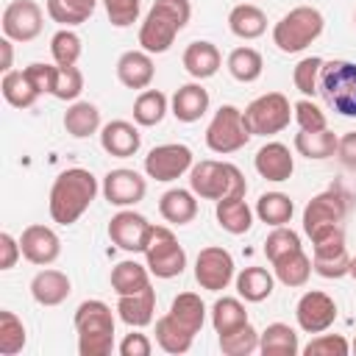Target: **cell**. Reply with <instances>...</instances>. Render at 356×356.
<instances>
[{
	"label": "cell",
	"mask_w": 356,
	"mask_h": 356,
	"mask_svg": "<svg viewBox=\"0 0 356 356\" xmlns=\"http://www.w3.org/2000/svg\"><path fill=\"white\" fill-rule=\"evenodd\" d=\"M300 248H303V245H300V236H298L292 228H286V225H275V228L267 234V239H264V256L270 259V264H273L275 259L292 253V250H300Z\"/></svg>",
	"instance_id": "cell-47"
},
{
	"label": "cell",
	"mask_w": 356,
	"mask_h": 356,
	"mask_svg": "<svg viewBox=\"0 0 356 356\" xmlns=\"http://www.w3.org/2000/svg\"><path fill=\"white\" fill-rule=\"evenodd\" d=\"M250 136L253 134L248 131L245 114L236 106H220L206 128V145L211 153H220V156L242 150L250 142Z\"/></svg>",
	"instance_id": "cell-9"
},
{
	"label": "cell",
	"mask_w": 356,
	"mask_h": 356,
	"mask_svg": "<svg viewBox=\"0 0 356 356\" xmlns=\"http://www.w3.org/2000/svg\"><path fill=\"white\" fill-rule=\"evenodd\" d=\"M78 353L81 356H108L114 350V314L103 300H83L75 309Z\"/></svg>",
	"instance_id": "cell-5"
},
{
	"label": "cell",
	"mask_w": 356,
	"mask_h": 356,
	"mask_svg": "<svg viewBox=\"0 0 356 356\" xmlns=\"http://www.w3.org/2000/svg\"><path fill=\"white\" fill-rule=\"evenodd\" d=\"M306 356H348L350 345L342 334H317L314 339H309V345L303 348Z\"/></svg>",
	"instance_id": "cell-48"
},
{
	"label": "cell",
	"mask_w": 356,
	"mask_h": 356,
	"mask_svg": "<svg viewBox=\"0 0 356 356\" xmlns=\"http://www.w3.org/2000/svg\"><path fill=\"white\" fill-rule=\"evenodd\" d=\"M25 342H28V331L22 320L11 309H0V353L14 356L25 348Z\"/></svg>",
	"instance_id": "cell-42"
},
{
	"label": "cell",
	"mask_w": 356,
	"mask_h": 356,
	"mask_svg": "<svg viewBox=\"0 0 356 356\" xmlns=\"http://www.w3.org/2000/svg\"><path fill=\"white\" fill-rule=\"evenodd\" d=\"M0 25H3V36H8L11 42H33L42 33L44 14L36 0H11L3 8Z\"/></svg>",
	"instance_id": "cell-14"
},
{
	"label": "cell",
	"mask_w": 356,
	"mask_h": 356,
	"mask_svg": "<svg viewBox=\"0 0 356 356\" xmlns=\"http://www.w3.org/2000/svg\"><path fill=\"white\" fill-rule=\"evenodd\" d=\"M337 145H339V139H337L334 131H328V128L295 134V150H298L300 156H306V159H314V161H323V159L337 156Z\"/></svg>",
	"instance_id": "cell-36"
},
{
	"label": "cell",
	"mask_w": 356,
	"mask_h": 356,
	"mask_svg": "<svg viewBox=\"0 0 356 356\" xmlns=\"http://www.w3.org/2000/svg\"><path fill=\"white\" fill-rule=\"evenodd\" d=\"M145 264L156 278H175L186 267V250L167 225H153L145 242Z\"/></svg>",
	"instance_id": "cell-8"
},
{
	"label": "cell",
	"mask_w": 356,
	"mask_h": 356,
	"mask_svg": "<svg viewBox=\"0 0 356 356\" xmlns=\"http://www.w3.org/2000/svg\"><path fill=\"white\" fill-rule=\"evenodd\" d=\"M295 320H298L300 331H306V334H323L337 320V303H334V298L328 292L309 289V292L300 295V300L295 306Z\"/></svg>",
	"instance_id": "cell-16"
},
{
	"label": "cell",
	"mask_w": 356,
	"mask_h": 356,
	"mask_svg": "<svg viewBox=\"0 0 356 356\" xmlns=\"http://www.w3.org/2000/svg\"><path fill=\"white\" fill-rule=\"evenodd\" d=\"M81 92H83V72L78 67H58L56 64L50 95L58 100H78Z\"/></svg>",
	"instance_id": "cell-46"
},
{
	"label": "cell",
	"mask_w": 356,
	"mask_h": 356,
	"mask_svg": "<svg viewBox=\"0 0 356 356\" xmlns=\"http://www.w3.org/2000/svg\"><path fill=\"white\" fill-rule=\"evenodd\" d=\"M217 339H220V350H222L225 356H250V353L259 350V331H256L250 323H245V325L236 328V331L220 334Z\"/></svg>",
	"instance_id": "cell-44"
},
{
	"label": "cell",
	"mask_w": 356,
	"mask_h": 356,
	"mask_svg": "<svg viewBox=\"0 0 356 356\" xmlns=\"http://www.w3.org/2000/svg\"><path fill=\"white\" fill-rule=\"evenodd\" d=\"M292 211H295V203L289 195L284 192H264L259 200H256V217L267 225H286L292 220Z\"/></svg>",
	"instance_id": "cell-40"
},
{
	"label": "cell",
	"mask_w": 356,
	"mask_h": 356,
	"mask_svg": "<svg viewBox=\"0 0 356 356\" xmlns=\"http://www.w3.org/2000/svg\"><path fill=\"white\" fill-rule=\"evenodd\" d=\"M97 0H47V17L61 28H75L95 14Z\"/></svg>",
	"instance_id": "cell-38"
},
{
	"label": "cell",
	"mask_w": 356,
	"mask_h": 356,
	"mask_svg": "<svg viewBox=\"0 0 356 356\" xmlns=\"http://www.w3.org/2000/svg\"><path fill=\"white\" fill-rule=\"evenodd\" d=\"M156 67L147 50H125L117 58V78L128 89H147L153 83Z\"/></svg>",
	"instance_id": "cell-22"
},
{
	"label": "cell",
	"mask_w": 356,
	"mask_h": 356,
	"mask_svg": "<svg viewBox=\"0 0 356 356\" xmlns=\"http://www.w3.org/2000/svg\"><path fill=\"white\" fill-rule=\"evenodd\" d=\"M145 286H150V270L147 264H139L134 259H125L120 264L111 267V289L120 295H134L142 292Z\"/></svg>",
	"instance_id": "cell-32"
},
{
	"label": "cell",
	"mask_w": 356,
	"mask_h": 356,
	"mask_svg": "<svg viewBox=\"0 0 356 356\" xmlns=\"http://www.w3.org/2000/svg\"><path fill=\"white\" fill-rule=\"evenodd\" d=\"M323 58L320 56H306L295 64L292 70V81H295V89L303 95V97H314L317 95V86H320V72H323Z\"/></svg>",
	"instance_id": "cell-45"
},
{
	"label": "cell",
	"mask_w": 356,
	"mask_h": 356,
	"mask_svg": "<svg viewBox=\"0 0 356 356\" xmlns=\"http://www.w3.org/2000/svg\"><path fill=\"white\" fill-rule=\"evenodd\" d=\"M353 22H356V11H353Z\"/></svg>",
	"instance_id": "cell-58"
},
{
	"label": "cell",
	"mask_w": 356,
	"mask_h": 356,
	"mask_svg": "<svg viewBox=\"0 0 356 356\" xmlns=\"http://www.w3.org/2000/svg\"><path fill=\"white\" fill-rule=\"evenodd\" d=\"M206 323V303L195 292H181L172 298L170 312L156 320V342L164 353H186Z\"/></svg>",
	"instance_id": "cell-1"
},
{
	"label": "cell",
	"mask_w": 356,
	"mask_h": 356,
	"mask_svg": "<svg viewBox=\"0 0 356 356\" xmlns=\"http://www.w3.org/2000/svg\"><path fill=\"white\" fill-rule=\"evenodd\" d=\"M150 228H153V222H147L145 214L131 211V209H122V211H117L108 220V239L117 248L128 250V253H142Z\"/></svg>",
	"instance_id": "cell-17"
},
{
	"label": "cell",
	"mask_w": 356,
	"mask_h": 356,
	"mask_svg": "<svg viewBox=\"0 0 356 356\" xmlns=\"http://www.w3.org/2000/svg\"><path fill=\"white\" fill-rule=\"evenodd\" d=\"M64 131L75 139H86L100 131V108L89 100H75L64 111Z\"/></svg>",
	"instance_id": "cell-31"
},
{
	"label": "cell",
	"mask_w": 356,
	"mask_h": 356,
	"mask_svg": "<svg viewBox=\"0 0 356 356\" xmlns=\"http://www.w3.org/2000/svg\"><path fill=\"white\" fill-rule=\"evenodd\" d=\"M228 72L231 78H236L239 83H253L261 78V70H264V58L256 47H234L228 53Z\"/></svg>",
	"instance_id": "cell-37"
},
{
	"label": "cell",
	"mask_w": 356,
	"mask_h": 356,
	"mask_svg": "<svg viewBox=\"0 0 356 356\" xmlns=\"http://www.w3.org/2000/svg\"><path fill=\"white\" fill-rule=\"evenodd\" d=\"M245 323H250V320H248V312H245L239 298H217L214 300V306H211V325H214L217 337L228 334V331H236Z\"/></svg>",
	"instance_id": "cell-41"
},
{
	"label": "cell",
	"mask_w": 356,
	"mask_h": 356,
	"mask_svg": "<svg viewBox=\"0 0 356 356\" xmlns=\"http://www.w3.org/2000/svg\"><path fill=\"white\" fill-rule=\"evenodd\" d=\"M0 92H3L6 103L14 106V108H31L39 100V89L31 83V78L25 75V70H8V72H3Z\"/></svg>",
	"instance_id": "cell-33"
},
{
	"label": "cell",
	"mask_w": 356,
	"mask_h": 356,
	"mask_svg": "<svg viewBox=\"0 0 356 356\" xmlns=\"http://www.w3.org/2000/svg\"><path fill=\"white\" fill-rule=\"evenodd\" d=\"M348 275H350V278H353V281H356V256H353V259H350V273H348Z\"/></svg>",
	"instance_id": "cell-56"
},
{
	"label": "cell",
	"mask_w": 356,
	"mask_h": 356,
	"mask_svg": "<svg viewBox=\"0 0 356 356\" xmlns=\"http://www.w3.org/2000/svg\"><path fill=\"white\" fill-rule=\"evenodd\" d=\"M153 314H156V289L153 286H145L142 292H134V295H120V300H117V317L131 328L150 325Z\"/></svg>",
	"instance_id": "cell-24"
},
{
	"label": "cell",
	"mask_w": 356,
	"mask_h": 356,
	"mask_svg": "<svg viewBox=\"0 0 356 356\" xmlns=\"http://www.w3.org/2000/svg\"><path fill=\"white\" fill-rule=\"evenodd\" d=\"M159 214L172 225H186L197 217V195L192 189H167L159 197Z\"/></svg>",
	"instance_id": "cell-27"
},
{
	"label": "cell",
	"mask_w": 356,
	"mask_h": 356,
	"mask_svg": "<svg viewBox=\"0 0 356 356\" xmlns=\"http://www.w3.org/2000/svg\"><path fill=\"white\" fill-rule=\"evenodd\" d=\"M317 95H323L325 106L342 117H356V64L345 58H334L323 64Z\"/></svg>",
	"instance_id": "cell-7"
},
{
	"label": "cell",
	"mask_w": 356,
	"mask_h": 356,
	"mask_svg": "<svg viewBox=\"0 0 356 356\" xmlns=\"http://www.w3.org/2000/svg\"><path fill=\"white\" fill-rule=\"evenodd\" d=\"M253 167H256V172H259L261 178L281 184V181H289V178H292V172H295V159H292V153H289V147H286L284 142H267V145H261V147L256 150Z\"/></svg>",
	"instance_id": "cell-20"
},
{
	"label": "cell",
	"mask_w": 356,
	"mask_h": 356,
	"mask_svg": "<svg viewBox=\"0 0 356 356\" xmlns=\"http://www.w3.org/2000/svg\"><path fill=\"white\" fill-rule=\"evenodd\" d=\"M192 17V6L189 0H156L150 6V11L142 19L139 28V44L142 50L153 53H167L175 42V36L186 28Z\"/></svg>",
	"instance_id": "cell-3"
},
{
	"label": "cell",
	"mask_w": 356,
	"mask_h": 356,
	"mask_svg": "<svg viewBox=\"0 0 356 356\" xmlns=\"http://www.w3.org/2000/svg\"><path fill=\"white\" fill-rule=\"evenodd\" d=\"M214 214H217L220 228L234 234V236L248 234L250 225H253V209L245 203V197H222V200H217Z\"/></svg>",
	"instance_id": "cell-28"
},
{
	"label": "cell",
	"mask_w": 356,
	"mask_h": 356,
	"mask_svg": "<svg viewBox=\"0 0 356 356\" xmlns=\"http://www.w3.org/2000/svg\"><path fill=\"white\" fill-rule=\"evenodd\" d=\"M242 114H245L248 131L253 136H273V134H281L289 125L292 103L281 92H267V95H259L256 100H250Z\"/></svg>",
	"instance_id": "cell-10"
},
{
	"label": "cell",
	"mask_w": 356,
	"mask_h": 356,
	"mask_svg": "<svg viewBox=\"0 0 356 356\" xmlns=\"http://www.w3.org/2000/svg\"><path fill=\"white\" fill-rule=\"evenodd\" d=\"M170 111L178 122H197L209 111V92L200 83H184L172 95Z\"/></svg>",
	"instance_id": "cell-26"
},
{
	"label": "cell",
	"mask_w": 356,
	"mask_h": 356,
	"mask_svg": "<svg viewBox=\"0 0 356 356\" xmlns=\"http://www.w3.org/2000/svg\"><path fill=\"white\" fill-rule=\"evenodd\" d=\"M97 189H100L97 178L83 167H70L58 172V178L50 186V200H47V211L53 222L58 225L78 222L83 211L92 206V200L97 197Z\"/></svg>",
	"instance_id": "cell-2"
},
{
	"label": "cell",
	"mask_w": 356,
	"mask_h": 356,
	"mask_svg": "<svg viewBox=\"0 0 356 356\" xmlns=\"http://www.w3.org/2000/svg\"><path fill=\"white\" fill-rule=\"evenodd\" d=\"M117 350H120L122 356H150V353H153V342L147 339V334L131 331V334H125V339L120 342Z\"/></svg>",
	"instance_id": "cell-52"
},
{
	"label": "cell",
	"mask_w": 356,
	"mask_h": 356,
	"mask_svg": "<svg viewBox=\"0 0 356 356\" xmlns=\"http://www.w3.org/2000/svg\"><path fill=\"white\" fill-rule=\"evenodd\" d=\"M353 350H356V339H353Z\"/></svg>",
	"instance_id": "cell-57"
},
{
	"label": "cell",
	"mask_w": 356,
	"mask_h": 356,
	"mask_svg": "<svg viewBox=\"0 0 356 356\" xmlns=\"http://www.w3.org/2000/svg\"><path fill=\"white\" fill-rule=\"evenodd\" d=\"M19 248H22V256L36 264V267H47L53 264L58 256H61V239L58 234L50 228V225H28L19 236Z\"/></svg>",
	"instance_id": "cell-19"
},
{
	"label": "cell",
	"mask_w": 356,
	"mask_h": 356,
	"mask_svg": "<svg viewBox=\"0 0 356 356\" xmlns=\"http://www.w3.org/2000/svg\"><path fill=\"white\" fill-rule=\"evenodd\" d=\"M273 286H275V275L264 267H245L239 275H236V292L239 298H245L248 303H261L273 295Z\"/></svg>",
	"instance_id": "cell-34"
},
{
	"label": "cell",
	"mask_w": 356,
	"mask_h": 356,
	"mask_svg": "<svg viewBox=\"0 0 356 356\" xmlns=\"http://www.w3.org/2000/svg\"><path fill=\"white\" fill-rule=\"evenodd\" d=\"M145 192H147V181L136 170L117 167V170H108L103 178V197L111 206H120V209L136 206V203H142Z\"/></svg>",
	"instance_id": "cell-18"
},
{
	"label": "cell",
	"mask_w": 356,
	"mask_h": 356,
	"mask_svg": "<svg viewBox=\"0 0 356 356\" xmlns=\"http://www.w3.org/2000/svg\"><path fill=\"white\" fill-rule=\"evenodd\" d=\"M273 273L284 286H303L309 281V275L314 273V267H312V259L306 256V250L300 248V250H292V253L275 259Z\"/></svg>",
	"instance_id": "cell-35"
},
{
	"label": "cell",
	"mask_w": 356,
	"mask_h": 356,
	"mask_svg": "<svg viewBox=\"0 0 356 356\" xmlns=\"http://www.w3.org/2000/svg\"><path fill=\"white\" fill-rule=\"evenodd\" d=\"M81 50H83L81 36L75 31H70V28L56 31L53 39H50V56H53V61L58 67H75L78 58H81Z\"/></svg>",
	"instance_id": "cell-43"
},
{
	"label": "cell",
	"mask_w": 356,
	"mask_h": 356,
	"mask_svg": "<svg viewBox=\"0 0 356 356\" xmlns=\"http://www.w3.org/2000/svg\"><path fill=\"white\" fill-rule=\"evenodd\" d=\"M323 14L314 6H298L273 25V44L281 53H300L323 33Z\"/></svg>",
	"instance_id": "cell-6"
},
{
	"label": "cell",
	"mask_w": 356,
	"mask_h": 356,
	"mask_svg": "<svg viewBox=\"0 0 356 356\" xmlns=\"http://www.w3.org/2000/svg\"><path fill=\"white\" fill-rule=\"evenodd\" d=\"M337 156L345 167L356 170V131H348L345 136H339V145H337Z\"/></svg>",
	"instance_id": "cell-54"
},
{
	"label": "cell",
	"mask_w": 356,
	"mask_h": 356,
	"mask_svg": "<svg viewBox=\"0 0 356 356\" xmlns=\"http://www.w3.org/2000/svg\"><path fill=\"white\" fill-rule=\"evenodd\" d=\"M312 267L323 278H342L350 273V256L345 248V228L331 225L312 236Z\"/></svg>",
	"instance_id": "cell-11"
},
{
	"label": "cell",
	"mask_w": 356,
	"mask_h": 356,
	"mask_svg": "<svg viewBox=\"0 0 356 356\" xmlns=\"http://www.w3.org/2000/svg\"><path fill=\"white\" fill-rule=\"evenodd\" d=\"M11 44H14V42H11L8 36L0 39V50H3V64H0V70H3V72H8V70H11V61H14V50H11Z\"/></svg>",
	"instance_id": "cell-55"
},
{
	"label": "cell",
	"mask_w": 356,
	"mask_h": 356,
	"mask_svg": "<svg viewBox=\"0 0 356 356\" xmlns=\"http://www.w3.org/2000/svg\"><path fill=\"white\" fill-rule=\"evenodd\" d=\"M70 292H72V284H70L67 273L53 270V267L39 270L31 281V298L39 306H58L70 298Z\"/></svg>",
	"instance_id": "cell-23"
},
{
	"label": "cell",
	"mask_w": 356,
	"mask_h": 356,
	"mask_svg": "<svg viewBox=\"0 0 356 356\" xmlns=\"http://www.w3.org/2000/svg\"><path fill=\"white\" fill-rule=\"evenodd\" d=\"M195 164V156L186 145L181 142H167V145H159L153 147L147 156H145V172L147 178L153 181H175L181 178L184 172H189Z\"/></svg>",
	"instance_id": "cell-13"
},
{
	"label": "cell",
	"mask_w": 356,
	"mask_h": 356,
	"mask_svg": "<svg viewBox=\"0 0 356 356\" xmlns=\"http://www.w3.org/2000/svg\"><path fill=\"white\" fill-rule=\"evenodd\" d=\"M103 6H106V17L114 28H128L139 19L142 0H103Z\"/></svg>",
	"instance_id": "cell-50"
},
{
	"label": "cell",
	"mask_w": 356,
	"mask_h": 356,
	"mask_svg": "<svg viewBox=\"0 0 356 356\" xmlns=\"http://www.w3.org/2000/svg\"><path fill=\"white\" fill-rule=\"evenodd\" d=\"M100 145L108 156L114 159H128L134 153H139L142 147V134L134 122L128 120H111L100 128Z\"/></svg>",
	"instance_id": "cell-21"
},
{
	"label": "cell",
	"mask_w": 356,
	"mask_h": 356,
	"mask_svg": "<svg viewBox=\"0 0 356 356\" xmlns=\"http://www.w3.org/2000/svg\"><path fill=\"white\" fill-rule=\"evenodd\" d=\"M25 75L31 78V83L39 89V95H50L53 89V75H56V67L53 64H44V61H33L25 67Z\"/></svg>",
	"instance_id": "cell-51"
},
{
	"label": "cell",
	"mask_w": 356,
	"mask_h": 356,
	"mask_svg": "<svg viewBox=\"0 0 356 356\" xmlns=\"http://www.w3.org/2000/svg\"><path fill=\"white\" fill-rule=\"evenodd\" d=\"M259 350L264 356H295L300 353V342L292 325L286 323H270L259 334Z\"/></svg>",
	"instance_id": "cell-30"
},
{
	"label": "cell",
	"mask_w": 356,
	"mask_h": 356,
	"mask_svg": "<svg viewBox=\"0 0 356 356\" xmlns=\"http://www.w3.org/2000/svg\"><path fill=\"white\" fill-rule=\"evenodd\" d=\"M189 189L203 200H222V197H245L248 181L242 170L231 161L203 159L189 170Z\"/></svg>",
	"instance_id": "cell-4"
},
{
	"label": "cell",
	"mask_w": 356,
	"mask_h": 356,
	"mask_svg": "<svg viewBox=\"0 0 356 356\" xmlns=\"http://www.w3.org/2000/svg\"><path fill=\"white\" fill-rule=\"evenodd\" d=\"M195 281L200 284V289L209 292L225 289L234 281V256L217 245L203 248L195 259Z\"/></svg>",
	"instance_id": "cell-15"
},
{
	"label": "cell",
	"mask_w": 356,
	"mask_h": 356,
	"mask_svg": "<svg viewBox=\"0 0 356 356\" xmlns=\"http://www.w3.org/2000/svg\"><path fill=\"white\" fill-rule=\"evenodd\" d=\"M292 117L300 125V131H323V128H328L325 111L314 100H309V97H303V100H298L292 106Z\"/></svg>",
	"instance_id": "cell-49"
},
{
	"label": "cell",
	"mask_w": 356,
	"mask_h": 356,
	"mask_svg": "<svg viewBox=\"0 0 356 356\" xmlns=\"http://www.w3.org/2000/svg\"><path fill=\"white\" fill-rule=\"evenodd\" d=\"M19 256H22L19 239H14L8 231H3L0 234V270H11Z\"/></svg>",
	"instance_id": "cell-53"
},
{
	"label": "cell",
	"mask_w": 356,
	"mask_h": 356,
	"mask_svg": "<svg viewBox=\"0 0 356 356\" xmlns=\"http://www.w3.org/2000/svg\"><path fill=\"white\" fill-rule=\"evenodd\" d=\"M167 111H170L167 95L159 92V89H142L139 97L134 100V120H136V125L153 128V125H159L164 120Z\"/></svg>",
	"instance_id": "cell-39"
},
{
	"label": "cell",
	"mask_w": 356,
	"mask_h": 356,
	"mask_svg": "<svg viewBox=\"0 0 356 356\" xmlns=\"http://www.w3.org/2000/svg\"><path fill=\"white\" fill-rule=\"evenodd\" d=\"M345 214H348V197H345L342 189L331 186V189L314 195V197L306 203V209H303V231H306V236L312 239V236L320 234L323 228L342 225Z\"/></svg>",
	"instance_id": "cell-12"
},
{
	"label": "cell",
	"mask_w": 356,
	"mask_h": 356,
	"mask_svg": "<svg viewBox=\"0 0 356 356\" xmlns=\"http://www.w3.org/2000/svg\"><path fill=\"white\" fill-rule=\"evenodd\" d=\"M220 64H222V56H220V50H217L214 42L197 39V42H189L186 50H184V70L195 81H206V78L217 75Z\"/></svg>",
	"instance_id": "cell-25"
},
{
	"label": "cell",
	"mask_w": 356,
	"mask_h": 356,
	"mask_svg": "<svg viewBox=\"0 0 356 356\" xmlns=\"http://www.w3.org/2000/svg\"><path fill=\"white\" fill-rule=\"evenodd\" d=\"M228 28L239 39H259L267 31V14L253 3H239L228 14Z\"/></svg>",
	"instance_id": "cell-29"
}]
</instances>
